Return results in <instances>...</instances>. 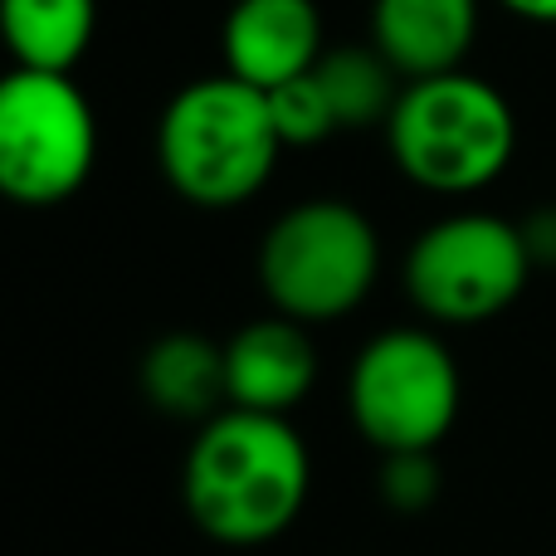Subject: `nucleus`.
<instances>
[{
	"mask_svg": "<svg viewBox=\"0 0 556 556\" xmlns=\"http://www.w3.org/2000/svg\"><path fill=\"white\" fill-rule=\"evenodd\" d=\"M313 459L288 415L225 405L186 450L181 498L191 522L225 547H260L298 522Z\"/></svg>",
	"mask_w": 556,
	"mask_h": 556,
	"instance_id": "obj_1",
	"label": "nucleus"
},
{
	"mask_svg": "<svg viewBox=\"0 0 556 556\" xmlns=\"http://www.w3.org/2000/svg\"><path fill=\"white\" fill-rule=\"evenodd\" d=\"M283 137L269 93L235 74L186 84L156 123V162L181 201L201 211H235L269 186Z\"/></svg>",
	"mask_w": 556,
	"mask_h": 556,
	"instance_id": "obj_2",
	"label": "nucleus"
},
{
	"mask_svg": "<svg viewBox=\"0 0 556 556\" xmlns=\"http://www.w3.org/2000/svg\"><path fill=\"white\" fill-rule=\"evenodd\" d=\"M386 142L420 191L473 195L508 172L518 152V117L489 78L454 68L401 88Z\"/></svg>",
	"mask_w": 556,
	"mask_h": 556,
	"instance_id": "obj_3",
	"label": "nucleus"
},
{
	"mask_svg": "<svg viewBox=\"0 0 556 556\" xmlns=\"http://www.w3.org/2000/svg\"><path fill=\"white\" fill-rule=\"evenodd\" d=\"M381 274V235L352 201H298L264 230L260 288L293 323H337L366 303Z\"/></svg>",
	"mask_w": 556,
	"mask_h": 556,
	"instance_id": "obj_4",
	"label": "nucleus"
},
{
	"mask_svg": "<svg viewBox=\"0 0 556 556\" xmlns=\"http://www.w3.org/2000/svg\"><path fill=\"white\" fill-rule=\"evenodd\" d=\"M532 260L522 225L503 215L459 211L415 235L405 254V293L444 327H473L498 317L528 288Z\"/></svg>",
	"mask_w": 556,
	"mask_h": 556,
	"instance_id": "obj_5",
	"label": "nucleus"
},
{
	"mask_svg": "<svg viewBox=\"0 0 556 556\" xmlns=\"http://www.w3.org/2000/svg\"><path fill=\"white\" fill-rule=\"evenodd\" d=\"M98 162V123L68 74L10 68L0 84V186L15 205L45 211L84 191Z\"/></svg>",
	"mask_w": 556,
	"mask_h": 556,
	"instance_id": "obj_6",
	"label": "nucleus"
},
{
	"mask_svg": "<svg viewBox=\"0 0 556 556\" xmlns=\"http://www.w3.org/2000/svg\"><path fill=\"white\" fill-rule=\"evenodd\" d=\"M346 410L381 454L434 450L459 420V366L430 327L371 337L346 376Z\"/></svg>",
	"mask_w": 556,
	"mask_h": 556,
	"instance_id": "obj_7",
	"label": "nucleus"
},
{
	"mask_svg": "<svg viewBox=\"0 0 556 556\" xmlns=\"http://www.w3.org/2000/svg\"><path fill=\"white\" fill-rule=\"evenodd\" d=\"M225 74L254 88H278L303 78L327 54L317 0H235L220 29Z\"/></svg>",
	"mask_w": 556,
	"mask_h": 556,
	"instance_id": "obj_8",
	"label": "nucleus"
},
{
	"mask_svg": "<svg viewBox=\"0 0 556 556\" xmlns=\"http://www.w3.org/2000/svg\"><path fill=\"white\" fill-rule=\"evenodd\" d=\"M225 381L235 410L288 415L293 405H303L317 381V346L307 337V323L278 313L240 327L225 342Z\"/></svg>",
	"mask_w": 556,
	"mask_h": 556,
	"instance_id": "obj_9",
	"label": "nucleus"
},
{
	"mask_svg": "<svg viewBox=\"0 0 556 556\" xmlns=\"http://www.w3.org/2000/svg\"><path fill=\"white\" fill-rule=\"evenodd\" d=\"M473 39L479 0H371V45L405 84L464 68Z\"/></svg>",
	"mask_w": 556,
	"mask_h": 556,
	"instance_id": "obj_10",
	"label": "nucleus"
},
{
	"mask_svg": "<svg viewBox=\"0 0 556 556\" xmlns=\"http://www.w3.org/2000/svg\"><path fill=\"white\" fill-rule=\"evenodd\" d=\"M142 395L172 420H215L230 405L225 381V346L201 332H166L142 356Z\"/></svg>",
	"mask_w": 556,
	"mask_h": 556,
	"instance_id": "obj_11",
	"label": "nucleus"
},
{
	"mask_svg": "<svg viewBox=\"0 0 556 556\" xmlns=\"http://www.w3.org/2000/svg\"><path fill=\"white\" fill-rule=\"evenodd\" d=\"M0 15L15 68L68 74L93 45L98 0H5Z\"/></svg>",
	"mask_w": 556,
	"mask_h": 556,
	"instance_id": "obj_12",
	"label": "nucleus"
},
{
	"mask_svg": "<svg viewBox=\"0 0 556 556\" xmlns=\"http://www.w3.org/2000/svg\"><path fill=\"white\" fill-rule=\"evenodd\" d=\"M317 84H323L327 103L337 113L342 132H366V127H386L401 103L405 78L391 68V59L376 45H342L327 49L317 59Z\"/></svg>",
	"mask_w": 556,
	"mask_h": 556,
	"instance_id": "obj_13",
	"label": "nucleus"
},
{
	"mask_svg": "<svg viewBox=\"0 0 556 556\" xmlns=\"http://www.w3.org/2000/svg\"><path fill=\"white\" fill-rule=\"evenodd\" d=\"M269 113H274V127H278V137H283V147H313V142H327L332 132H342L323 84H317V74L288 78V84L269 88Z\"/></svg>",
	"mask_w": 556,
	"mask_h": 556,
	"instance_id": "obj_14",
	"label": "nucleus"
},
{
	"mask_svg": "<svg viewBox=\"0 0 556 556\" xmlns=\"http://www.w3.org/2000/svg\"><path fill=\"white\" fill-rule=\"evenodd\" d=\"M381 503L401 518H415V513H430L434 498H440V464H434V450H405V454H381Z\"/></svg>",
	"mask_w": 556,
	"mask_h": 556,
	"instance_id": "obj_15",
	"label": "nucleus"
},
{
	"mask_svg": "<svg viewBox=\"0 0 556 556\" xmlns=\"http://www.w3.org/2000/svg\"><path fill=\"white\" fill-rule=\"evenodd\" d=\"M522 235H528L532 260H538V264H556V211L528 220V225H522Z\"/></svg>",
	"mask_w": 556,
	"mask_h": 556,
	"instance_id": "obj_16",
	"label": "nucleus"
},
{
	"mask_svg": "<svg viewBox=\"0 0 556 556\" xmlns=\"http://www.w3.org/2000/svg\"><path fill=\"white\" fill-rule=\"evenodd\" d=\"M503 10H513L518 20H532V25H556V0H498Z\"/></svg>",
	"mask_w": 556,
	"mask_h": 556,
	"instance_id": "obj_17",
	"label": "nucleus"
}]
</instances>
